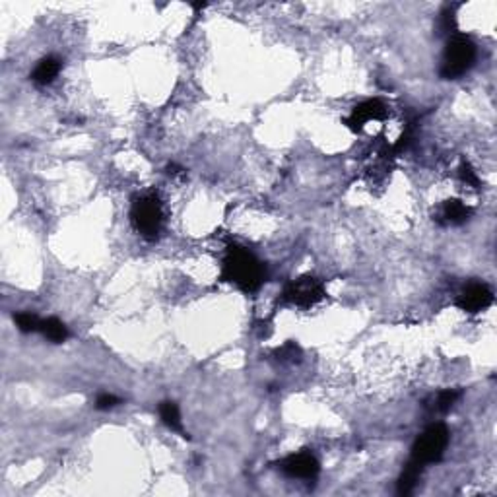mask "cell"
Listing matches in <instances>:
<instances>
[{"label":"cell","instance_id":"obj_1","mask_svg":"<svg viewBox=\"0 0 497 497\" xmlns=\"http://www.w3.org/2000/svg\"><path fill=\"white\" fill-rule=\"evenodd\" d=\"M265 266L251 251L232 245L223 258L221 280L230 282L247 293L256 291L265 282Z\"/></svg>","mask_w":497,"mask_h":497},{"label":"cell","instance_id":"obj_2","mask_svg":"<svg viewBox=\"0 0 497 497\" xmlns=\"http://www.w3.org/2000/svg\"><path fill=\"white\" fill-rule=\"evenodd\" d=\"M476 45L468 35H452L443 53L441 76L445 80H454L474 66Z\"/></svg>","mask_w":497,"mask_h":497},{"label":"cell","instance_id":"obj_3","mask_svg":"<svg viewBox=\"0 0 497 497\" xmlns=\"http://www.w3.org/2000/svg\"><path fill=\"white\" fill-rule=\"evenodd\" d=\"M447 445H449V431H447V428L443 424H433L414 441L410 461H414L420 466L439 463L441 459H443V454H445Z\"/></svg>","mask_w":497,"mask_h":497},{"label":"cell","instance_id":"obj_4","mask_svg":"<svg viewBox=\"0 0 497 497\" xmlns=\"http://www.w3.org/2000/svg\"><path fill=\"white\" fill-rule=\"evenodd\" d=\"M130 220L142 237L156 239L163 226L162 202L154 195H144V197L136 198L130 210Z\"/></svg>","mask_w":497,"mask_h":497},{"label":"cell","instance_id":"obj_5","mask_svg":"<svg viewBox=\"0 0 497 497\" xmlns=\"http://www.w3.org/2000/svg\"><path fill=\"white\" fill-rule=\"evenodd\" d=\"M282 298L298 307H311L324 298V286L321 284V280L313 276L298 278L286 286Z\"/></svg>","mask_w":497,"mask_h":497},{"label":"cell","instance_id":"obj_6","mask_svg":"<svg viewBox=\"0 0 497 497\" xmlns=\"http://www.w3.org/2000/svg\"><path fill=\"white\" fill-rule=\"evenodd\" d=\"M280 468L289 478H300V480H313L315 476L319 474V470H321L319 461L315 459V454L307 451L289 454L288 459L282 461Z\"/></svg>","mask_w":497,"mask_h":497},{"label":"cell","instance_id":"obj_7","mask_svg":"<svg viewBox=\"0 0 497 497\" xmlns=\"http://www.w3.org/2000/svg\"><path fill=\"white\" fill-rule=\"evenodd\" d=\"M492 301H494V291L487 288L486 284L472 282V284H468V286L463 289V293H461L459 300H457V305H459L464 313L476 315V313L487 309V307L492 305Z\"/></svg>","mask_w":497,"mask_h":497},{"label":"cell","instance_id":"obj_8","mask_svg":"<svg viewBox=\"0 0 497 497\" xmlns=\"http://www.w3.org/2000/svg\"><path fill=\"white\" fill-rule=\"evenodd\" d=\"M387 115V109H385V105L379 101V99H367V101H363V104H359L354 111H352V115L348 119V127L354 128V130H361L365 123H369V121H379L383 117Z\"/></svg>","mask_w":497,"mask_h":497},{"label":"cell","instance_id":"obj_9","mask_svg":"<svg viewBox=\"0 0 497 497\" xmlns=\"http://www.w3.org/2000/svg\"><path fill=\"white\" fill-rule=\"evenodd\" d=\"M58 72H60V60L55 57H47L43 60H39V64L35 66L32 80L39 86H47L57 78Z\"/></svg>","mask_w":497,"mask_h":497},{"label":"cell","instance_id":"obj_10","mask_svg":"<svg viewBox=\"0 0 497 497\" xmlns=\"http://www.w3.org/2000/svg\"><path fill=\"white\" fill-rule=\"evenodd\" d=\"M160 417L162 422L171 429V431H177L181 433L183 437H189L185 435V429H183V420H181V412H179V406L171 402V400H165L160 404Z\"/></svg>","mask_w":497,"mask_h":497},{"label":"cell","instance_id":"obj_11","mask_svg":"<svg viewBox=\"0 0 497 497\" xmlns=\"http://www.w3.org/2000/svg\"><path fill=\"white\" fill-rule=\"evenodd\" d=\"M468 216H470V208L463 204L461 200H447L441 208V218L445 223L457 226V223H463V221L468 220Z\"/></svg>","mask_w":497,"mask_h":497},{"label":"cell","instance_id":"obj_12","mask_svg":"<svg viewBox=\"0 0 497 497\" xmlns=\"http://www.w3.org/2000/svg\"><path fill=\"white\" fill-rule=\"evenodd\" d=\"M39 332L45 336L49 342H53V344H62V342L69 338V328H66V324L62 323V321H58L57 317H49V319H45V321L41 323V330H39Z\"/></svg>","mask_w":497,"mask_h":497},{"label":"cell","instance_id":"obj_13","mask_svg":"<svg viewBox=\"0 0 497 497\" xmlns=\"http://www.w3.org/2000/svg\"><path fill=\"white\" fill-rule=\"evenodd\" d=\"M422 470H424V466H420V464L414 463V461H410V463L406 464V468L402 470L400 478H398V494H400V496L412 494V489L416 487L417 480H420Z\"/></svg>","mask_w":497,"mask_h":497},{"label":"cell","instance_id":"obj_14","mask_svg":"<svg viewBox=\"0 0 497 497\" xmlns=\"http://www.w3.org/2000/svg\"><path fill=\"white\" fill-rule=\"evenodd\" d=\"M14 323L18 326V330H22L25 335H29V332H39L41 330V319L34 315V313H27V311H22V313H16L14 315Z\"/></svg>","mask_w":497,"mask_h":497},{"label":"cell","instance_id":"obj_15","mask_svg":"<svg viewBox=\"0 0 497 497\" xmlns=\"http://www.w3.org/2000/svg\"><path fill=\"white\" fill-rule=\"evenodd\" d=\"M461 393L454 391V389H447V391H441L435 398H433V410L435 412H447L451 410V406L459 400Z\"/></svg>","mask_w":497,"mask_h":497},{"label":"cell","instance_id":"obj_16","mask_svg":"<svg viewBox=\"0 0 497 497\" xmlns=\"http://www.w3.org/2000/svg\"><path fill=\"white\" fill-rule=\"evenodd\" d=\"M121 404V398L115 396V394H109V393H104L97 396V400H95V408L97 410H111V408H115V406Z\"/></svg>","mask_w":497,"mask_h":497},{"label":"cell","instance_id":"obj_17","mask_svg":"<svg viewBox=\"0 0 497 497\" xmlns=\"http://www.w3.org/2000/svg\"><path fill=\"white\" fill-rule=\"evenodd\" d=\"M300 354H301L300 348L295 346L293 342H288V344H284V346L278 350V359H282V361H286V359L293 361V359L300 358Z\"/></svg>","mask_w":497,"mask_h":497},{"label":"cell","instance_id":"obj_18","mask_svg":"<svg viewBox=\"0 0 497 497\" xmlns=\"http://www.w3.org/2000/svg\"><path fill=\"white\" fill-rule=\"evenodd\" d=\"M461 179H463L466 185H472V186L480 185L478 175H476V171L468 165V163H463V165H461Z\"/></svg>","mask_w":497,"mask_h":497}]
</instances>
